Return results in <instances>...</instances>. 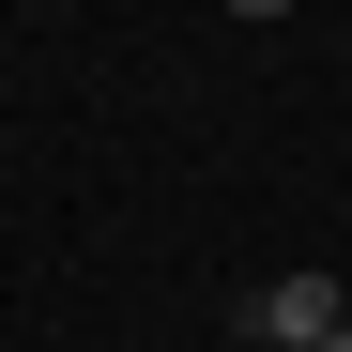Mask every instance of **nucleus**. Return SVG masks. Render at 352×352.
<instances>
[{
	"mask_svg": "<svg viewBox=\"0 0 352 352\" xmlns=\"http://www.w3.org/2000/svg\"><path fill=\"white\" fill-rule=\"evenodd\" d=\"M337 322H352V291H337V276H276L261 307H245V337H261V352H322Z\"/></svg>",
	"mask_w": 352,
	"mask_h": 352,
	"instance_id": "nucleus-1",
	"label": "nucleus"
},
{
	"mask_svg": "<svg viewBox=\"0 0 352 352\" xmlns=\"http://www.w3.org/2000/svg\"><path fill=\"white\" fill-rule=\"evenodd\" d=\"M230 16H245V31H276V16H291V0H230Z\"/></svg>",
	"mask_w": 352,
	"mask_h": 352,
	"instance_id": "nucleus-2",
	"label": "nucleus"
},
{
	"mask_svg": "<svg viewBox=\"0 0 352 352\" xmlns=\"http://www.w3.org/2000/svg\"><path fill=\"white\" fill-rule=\"evenodd\" d=\"M322 352H352V322H337V337H322Z\"/></svg>",
	"mask_w": 352,
	"mask_h": 352,
	"instance_id": "nucleus-3",
	"label": "nucleus"
}]
</instances>
